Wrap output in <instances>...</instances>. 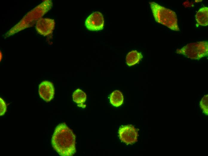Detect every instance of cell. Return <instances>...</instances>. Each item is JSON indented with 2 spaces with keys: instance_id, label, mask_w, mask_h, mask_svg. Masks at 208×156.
Returning <instances> with one entry per match:
<instances>
[{
  "instance_id": "4",
  "label": "cell",
  "mask_w": 208,
  "mask_h": 156,
  "mask_svg": "<svg viewBox=\"0 0 208 156\" xmlns=\"http://www.w3.org/2000/svg\"><path fill=\"white\" fill-rule=\"evenodd\" d=\"M104 19L102 14L100 12L92 13L86 19L85 26L91 31H99L103 28Z\"/></svg>"
},
{
  "instance_id": "12",
  "label": "cell",
  "mask_w": 208,
  "mask_h": 156,
  "mask_svg": "<svg viewBox=\"0 0 208 156\" xmlns=\"http://www.w3.org/2000/svg\"><path fill=\"white\" fill-rule=\"evenodd\" d=\"M208 95H204L201 100L200 106L203 113L206 115H208Z\"/></svg>"
},
{
  "instance_id": "10",
  "label": "cell",
  "mask_w": 208,
  "mask_h": 156,
  "mask_svg": "<svg viewBox=\"0 0 208 156\" xmlns=\"http://www.w3.org/2000/svg\"><path fill=\"white\" fill-rule=\"evenodd\" d=\"M110 100L114 106L117 107L121 106L123 103V96L121 92L117 90L114 91L111 94Z\"/></svg>"
},
{
  "instance_id": "6",
  "label": "cell",
  "mask_w": 208,
  "mask_h": 156,
  "mask_svg": "<svg viewBox=\"0 0 208 156\" xmlns=\"http://www.w3.org/2000/svg\"><path fill=\"white\" fill-rule=\"evenodd\" d=\"M39 93L41 98L47 102L53 98L55 90L53 83L49 81H44L39 85Z\"/></svg>"
},
{
  "instance_id": "13",
  "label": "cell",
  "mask_w": 208,
  "mask_h": 156,
  "mask_svg": "<svg viewBox=\"0 0 208 156\" xmlns=\"http://www.w3.org/2000/svg\"><path fill=\"white\" fill-rule=\"evenodd\" d=\"M0 116H2L4 114L7 109L6 104L4 100L1 98H0Z\"/></svg>"
},
{
  "instance_id": "2",
  "label": "cell",
  "mask_w": 208,
  "mask_h": 156,
  "mask_svg": "<svg viewBox=\"0 0 208 156\" xmlns=\"http://www.w3.org/2000/svg\"><path fill=\"white\" fill-rule=\"evenodd\" d=\"M149 3L157 22L172 30L176 31L180 30L177 17L175 12L155 2H150Z\"/></svg>"
},
{
  "instance_id": "5",
  "label": "cell",
  "mask_w": 208,
  "mask_h": 156,
  "mask_svg": "<svg viewBox=\"0 0 208 156\" xmlns=\"http://www.w3.org/2000/svg\"><path fill=\"white\" fill-rule=\"evenodd\" d=\"M119 135L121 140L127 144H131L137 141V131L131 125L121 127L119 130Z\"/></svg>"
},
{
  "instance_id": "11",
  "label": "cell",
  "mask_w": 208,
  "mask_h": 156,
  "mask_svg": "<svg viewBox=\"0 0 208 156\" xmlns=\"http://www.w3.org/2000/svg\"><path fill=\"white\" fill-rule=\"evenodd\" d=\"M72 98L73 101L77 104L84 103L86 99V94L80 89H77L73 93Z\"/></svg>"
},
{
  "instance_id": "8",
  "label": "cell",
  "mask_w": 208,
  "mask_h": 156,
  "mask_svg": "<svg viewBox=\"0 0 208 156\" xmlns=\"http://www.w3.org/2000/svg\"><path fill=\"white\" fill-rule=\"evenodd\" d=\"M195 20L200 25L208 26V8L204 6L201 8L195 15Z\"/></svg>"
},
{
  "instance_id": "3",
  "label": "cell",
  "mask_w": 208,
  "mask_h": 156,
  "mask_svg": "<svg viewBox=\"0 0 208 156\" xmlns=\"http://www.w3.org/2000/svg\"><path fill=\"white\" fill-rule=\"evenodd\" d=\"M176 53L192 59H199L208 56V42L201 41L188 44L181 49H177Z\"/></svg>"
},
{
  "instance_id": "9",
  "label": "cell",
  "mask_w": 208,
  "mask_h": 156,
  "mask_svg": "<svg viewBox=\"0 0 208 156\" xmlns=\"http://www.w3.org/2000/svg\"><path fill=\"white\" fill-rule=\"evenodd\" d=\"M142 57L141 53L133 50L129 52L126 55V62L129 66H131L139 62Z\"/></svg>"
},
{
  "instance_id": "7",
  "label": "cell",
  "mask_w": 208,
  "mask_h": 156,
  "mask_svg": "<svg viewBox=\"0 0 208 156\" xmlns=\"http://www.w3.org/2000/svg\"><path fill=\"white\" fill-rule=\"evenodd\" d=\"M55 22L50 19L42 18L39 20L36 25V28L40 34L46 36L51 33L54 29Z\"/></svg>"
},
{
  "instance_id": "1",
  "label": "cell",
  "mask_w": 208,
  "mask_h": 156,
  "mask_svg": "<svg viewBox=\"0 0 208 156\" xmlns=\"http://www.w3.org/2000/svg\"><path fill=\"white\" fill-rule=\"evenodd\" d=\"M75 135L64 123L58 124L52 136L54 149L60 156H73L76 152Z\"/></svg>"
}]
</instances>
